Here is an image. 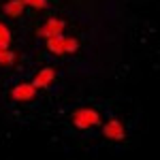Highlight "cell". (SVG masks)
I'll list each match as a JSON object with an SVG mask.
<instances>
[{"label":"cell","mask_w":160,"mask_h":160,"mask_svg":"<svg viewBox=\"0 0 160 160\" xmlns=\"http://www.w3.org/2000/svg\"><path fill=\"white\" fill-rule=\"evenodd\" d=\"M79 49V41L77 38H64V53H75V51Z\"/></svg>","instance_id":"9c48e42d"},{"label":"cell","mask_w":160,"mask_h":160,"mask_svg":"<svg viewBox=\"0 0 160 160\" xmlns=\"http://www.w3.org/2000/svg\"><path fill=\"white\" fill-rule=\"evenodd\" d=\"M37 96V88L32 83H17V86L11 90V98L13 100H32Z\"/></svg>","instance_id":"277c9868"},{"label":"cell","mask_w":160,"mask_h":160,"mask_svg":"<svg viewBox=\"0 0 160 160\" xmlns=\"http://www.w3.org/2000/svg\"><path fill=\"white\" fill-rule=\"evenodd\" d=\"M24 9H26L24 0H9V2L2 7V11L7 13L11 19H19V17L24 15Z\"/></svg>","instance_id":"8992f818"},{"label":"cell","mask_w":160,"mask_h":160,"mask_svg":"<svg viewBox=\"0 0 160 160\" xmlns=\"http://www.w3.org/2000/svg\"><path fill=\"white\" fill-rule=\"evenodd\" d=\"M98 124H100V115L94 109H77L73 113V126L79 130H88V128L98 126Z\"/></svg>","instance_id":"6da1fadb"},{"label":"cell","mask_w":160,"mask_h":160,"mask_svg":"<svg viewBox=\"0 0 160 160\" xmlns=\"http://www.w3.org/2000/svg\"><path fill=\"white\" fill-rule=\"evenodd\" d=\"M11 30H9V28H7V26L2 24V22H0V41H7V43H11Z\"/></svg>","instance_id":"30bf717a"},{"label":"cell","mask_w":160,"mask_h":160,"mask_svg":"<svg viewBox=\"0 0 160 160\" xmlns=\"http://www.w3.org/2000/svg\"><path fill=\"white\" fill-rule=\"evenodd\" d=\"M9 45H11V43H7V41H0V49H9Z\"/></svg>","instance_id":"7c38bea8"},{"label":"cell","mask_w":160,"mask_h":160,"mask_svg":"<svg viewBox=\"0 0 160 160\" xmlns=\"http://www.w3.org/2000/svg\"><path fill=\"white\" fill-rule=\"evenodd\" d=\"M24 2L34 9H47V0H24Z\"/></svg>","instance_id":"8fae6325"},{"label":"cell","mask_w":160,"mask_h":160,"mask_svg":"<svg viewBox=\"0 0 160 160\" xmlns=\"http://www.w3.org/2000/svg\"><path fill=\"white\" fill-rule=\"evenodd\" d=\"M102 135L111 139V141H124V137H126V130H124V126L120 120H115V118H111L109 122L102 126Z\"/></svg>","instance_id":"7a4b0ae2"},{"label":"cell","mask_w":160,"mask_h":160,"mask_svg":"<svg viewBox=\"0 0 160 160\" xmlns=\"http://www.w3.org/2000/svg\"><path fill=\"white\" fill-rule=\"evenodd\" d=\"M64 34H56V37H47L45 38V45L53 56H64Z\"/></svg>","instance_id":"52a82bcc"},{"label":"cell","mask_w":160,"mask_h":160,"mask_svg":"<svg viewBox=\"0 0 160 160\" xmlns=\"http://www.w3.org/2000/svg\"><path fill=\"white\" fill-rule=\"evenodd\" d=\"M15 62V53L9 49H0V66H11Z\"/></svg>","instance_id":"ba28073f"},{"label":"cell","mask_w":160,"mask_h":160,"mask_svg":"<svg viewBox=\"0 0 160 160\" xmlns=\"http://www.w3.org/2000/svg\"><path fill=\"white\" fill-rule=\"evenodd\" d=\"M64 26H66V24H64L62 19H58V17H49V19L45 22V26L37 30V34H38V37H43V38L56 37V34H62V32H64Z\"/></svg>","instance_id":"3957f363"},{"label":"cell","mask_w":160,"mask_h":160,"mask_svg":"<svg viewBox=\"0 0 160 160\" xmlns=\"http://www.w3.org/2000/svg\"><path fill=\"white\" fill-rule=\"evenodd\" d=\"M56 79V68L53 66H45V68H41L37 73V77L32 79V86L37 88V90H43V88H47Z\"/></svg>","instance_id":"5b68a950"}]
</instances>
